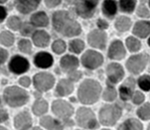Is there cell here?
I'll list each match as a JSON object with an SVG mask.
<instances>
[{
  "mask_svg": "<svg viewBox=\"0 0 150 130\" xmlns=\"http://www.w3.org/2000/svg\"><path fill=\"white\" fill-rule=\"evenodd\" d=\"M53 27L65 37H75L82 32L80 23L67 11H57L53 14Z\"/></svg>",
  "mask_w": 150,
  "mask_h": 130,
  "instance_id": "1",
  "label": "cell"
},
{
  "mask_svg": "<svg viewBox=\"0 0 150 130\" xmlns=\"http://www.w3.org/2000/svg\"><path fill=\"white\" fill-rule=\"evenodd\" d=\"M101 93L100 85L96 81L86 80L81 83L78 98L83 104H93L98 100Z\"/></svg>",
  "mask_w": 150,
  "mask_h": 130,
  "instance_id": "2",
  "label": "cell"
},
{
  "mask_svg": "<svg viewBox=\"0 0 150 130\" xmlns=\"http://www.w3.org/2000/svg\"><path fill=\"white\" fill-rule=\"evenodd\" d=\"M4 102L12 108H19L29 101V94L22 88L16 85L7 86L3 91Z\"/></svg>",
  "mask_w": 150,
  "mask_h": 130,
  "instance_id": "3",
  "label": "cell"
},
{
  "mask_svg": "<svg viewBox=\"0 0 150 130\" xmlns=\"http://www.w3.org/2000/svg\"><path fill=\"white\" fill-rule=\"evenodd\" d=\"M122 114V109L117 104H108L100 109L98 118L101 124L105 126H113Z\"/></svg>",
  "mask_w": 150,
  "mask_h": 130,
  "instance_id": "4",
  "label": "cell"
},
{
  "mask_svg": "<svg viewBox=\"0 0 150 130\" xmlns=\"http://www.w3.org/2000/svg\"><path fill=\"white\" fill-rule=\"evenodd\" d=\"M76 122L83 129H93L96 126V118L93 110L88 107H80L76 112Z\"/></svg>",
  "mask_w": 150,
  "mask_h": 130,
  "instance_id": "5",
  "label": "cell"
},
{
  "mask_svg": "<svg viewBox=\"0 0 150 130\" xmlns=\"http://www.w3.org/2000/svg\"><path fill=\"white\" fill-rule=\"evenodd\" d=\"M52 111L54 115L62 121H68L74 114L72 104L63 99H56L52 103Z\"/></svg>",
  "mask_w": 150,
  "mask_h": 130,
  "instance_id": "6",
  "label": "cell"
},
{
  "mask_svg": "<svg viewBox=\"0 0 150 130\" xmlns=\"http://www.w3.org/2000/svg\"><path fill=\"white\" fill-rule=\"evenodd\" d=\"M98 0H76L75 9L79 16L88 19L95 14Z\"/></svg>",
  "mask_w": 150,
  "mask_h": 130,
  "instance_id": "7",
  "label": "cell"
},
{
  "mask_svg": "<svg viewBox=\"0 0 150 130\" xmlns=\"http://www.w3.org/2000/svg\"><path fill=\"white\" fill-rule=\"evenodd\" d=\"M55 78L50 73H38L33 78V85L38 91L45 93L54 86Z\"/></svg>",
  "mask_w": 150,
  "mask_h": 130,
  "instance_id": "8",
  "label": "cell"
},
{
  "mask_svg": "<svg viewBox=\"0 0 150 130\" xmlns=\"http://www.w3.org/2000/svg\"><path fill=\"white\" fill-rule=\"evenodd\" d=\"M103 63V57L98 52L93 50L86 51L82 57L83 66L88 70H96Z\"/></svg>",
  "mask_w": 150,
  "mask_h": 130,
  "instance_id": "9",
  "label": "cell"
},
{
  "mask_svg": "<svg viewBox=\"0 0 150 130\" xmlns=\"http://www.w3.org/2000/svg\"><path fill=\"white\" fill-rule=\"evenodd\" d=\"M8 69L14 75H22L28 72V70L30 69L29 61L22 56H13L8 64Z\"/></svg>",
  "mask_w": 150,
  "mask_h": 130,
  "instance_id": "10",
  "label": "cell"
},
{
  "mask_svg": "<svg viewBox=\"0 0 150 130\" xmlns=\"http://www.w3.org/2000/svg\"><path fill=\"white\" fill-rule=\"evenodd\" d=\"M147 56L145 54H139L132 56L126 63V68L132 73H139L145 69L147 65Z\"/></svg>",
  "mask_w": 150,
  "mask_h": 130,
  "instance_id": "11",
  "label": "cell"
},
{
  "mask_svg": "<svg viewBox=\"0 0 150 130\" xmlns=\"http://www.w3.org/2000/svg\"><path fill=\"white\" fill-rule=\"evenodd\" d=\"M33 125V118L29 111L18 112L13 118V126L16 130H30Z\"/></svg>",
  "mask_w": 150,
  "mask_h": 130,
  "instance_id": "12",
  "label": "cell"
},
{
  "mask_svg": "<svg viewBox=\"0 0 150 130\" xmlns=\"http://www.w3.org/2000/svg\"><path fill=\"white\" fill-rule=\"evenodd\" d=\"M106 75H108V81L112 85L119 83L124 76L123 68L119 64L112 63L109 64L108 67L106 68Z\"/></svg>",
  "mask_w": 150,
  "mask_h": 130,
  "instance_id": "13",
  "label": "cell"
},
{
  "mask_svg": "<svg viewBox=\"0 0 150 130\" xmlns=\"http://www.w3.org/2000/svg\"><path fill=\"white\" fill-rule=\"evenodd\" d=\"M88 42L91 47L96 49H105L106 45V35L101 30H93L88 36Z\"/></svg>",
  "mask_w": 150,
  "mask_h": 130,
  "instance_id": "14",
  "label": "cell"
},
{
  "mask_svg": "<svg viewBox=\"0 0 150 130\" xmlns=\"http://www.w3.org/2000/svg\"><path fill=\"white\" fill-rule=\"evenodd\" d=\"M40 125L47 130H64V121L50 115H44L40 119Z\"/></svg>",
  "mask_w": 150,
  "mask_h": 130,
  "instance_id": "15",
  "label": "cell"
},
{
  "mask_svg": "<svg viewBox=\"0 0 150 130\" xmlns=\"http://www.w3.org/2000/svg\"><path fill=\"white\" fill-rule=\"evenodd\" d=\"M41 0H15V7L22 14H29L39 6Z\"/></svg>",
  "mask_w": 150,
  "mask_h": 130,
  "instance_id": "16",
  "label": "cell"
},
{
  "mask_svg": "<svg viewBox=\"0 0 150 130\" xmlns=\"http://www.w3.org/2000/svg\"><path fill=\"white\" fill-rule=\"evenodd\" d=\"M34 64L37 68L49 69L54 64V58L47 52H39L34 57Z\"/></svg>",
  "mask_w": 150,
  "mask_h": 130,
  "instance_id": "17",
  "label": "cell"
},
{
  "mask_svg": "<svg viewBox=\"0 0 150 130\" xmlns=\"http://www.w3.org/2000/svg\"><path fill=\"white\" fill-rule=\"evenodd\" d=\"M125 56V49L120 41H114L109 46L108 57L112 60H121Z\"/></svg>",
  "mask_w": 150,
  "mask_h": 130,
  "instance_id": "18",
  "label": "cell"
},
{
  "mask_svg": "<svg viewBox=\"0 0 150 130\" xmlns=\"http://www.w3.org/2000/svg\"><path fill=\"white\" fill-rule=\"evenodd\" d=\"M74 91V85L73 81H71L70 80H61L58 83L57 86H56L55 93L57 96L63 98V96H67L69 94H71Z\"/></svg>",
  "mask_w": 150,
  "mask_h": 130,
  "instance_id": "19",
  "label": "cell"
},
{
  "mask_svg": "<svg viewBox=\"0 0 150 130\" xmlns=\"http://www.w3.org/2000/svg\"><path fill=\"white\" fill-rule=\"evenodd\" d=\"M60 66L64 72L70 73L72 71L77 70L79 67V60L75 56L72 55H66L60 61Z\"/></svg>",
  "mask_w": 150,
  "mask_h": 130,
  "instance_id": "20",
  "label": "cell"
},
{
  "mask_svg": "<svg viewBox=\"0 0 150 130\" xmlns=\"http://www.w3.org/2000/svg\"><path fill=\"white\" fill-rule=\"evenodd\" d=\"M32 41L35 46L39 48H45L50 43V36L46 31L38 30L32 34Z\"/></svg>",
  "mask_w": 150,
  "mask_h": 130,
  "instance_id": "21",
  "label": "cell"
},
{
  "mask_svg": "<svg viewBox=\"0 0 150 130\" xmlns=\"http://www.w3.org/2000/svg\"><path fill=\"white\" fill-rule=\"evenodd\" d=\"M134 90V81L129 78L119 88V96L122 100H128L132 98Z\"/></svg>",
  "mask_w": 150,
  "mask_h": 130,
  "instance_id": "22",
  "label": "cell"
},
{
  "mask_svg": "<svg viewBox=\"0 0 150 130\" xmlns=\"http://www.w3.org/2000/svg\"><path fill=\"white\" fill-rule=\"evenodd\" d=\"M133 34L139 38H146L150 34V21H138L133 27Z\"/></svg>",
  "mask_w": 150,
  "mask_h": 130,
  "instance_id": "23",
  "label": "cell"
},
{
  "mask_svg": "<svg viewBox=\"0 0 150 130\" xmlns=\"http://www.w3.org/2000/svg\"><path fill=\"white\" fill-rule=\"evenodd\" d=\"M49 105L48 102L43 98H38L32 105V112L36 116H44L47 113Z\"/></svg>",
  "mask_w": 150,
  "mask_h": 130,
  "instance_id": "24",
  "label": "cell"
},
{
  "mask_svg": "<svg viewBox=\"0 0 150 130\" xmlns=\"http://www.w3.org/2000/svg\"><path fill=\"white\" fill-rule=\"evenodd\" d=\"M31 24L35 27H46L49 24V18L45 12H37L31 17Z\"/></svg>",
  "mask_w": 150,
  "mask_h": 130,
  "instance_id": "25",
  "label": "cell"
},
{
  "mask_svg": "<svg viewBox=\"0 0 150 130\" xmlns=\"http://www.w3.org/2000/svg\"><path fill=\"white\" fill-rule=\"evenodd\" d=\"M103 12L108 18H112L117 12V5L114 0H105L103 4Z\"/></svg>",
  "mask_w": 150,
  "mask_h": 130,
  "instance_id": "26",
  "label": "cell"
},
{
  "mask_svg": "<svg viewBox=\"0 0 150 130\" xmlns=\"http://www.w3.org/2000/svg\"><path fill=\"white\" fill-rule=\"evenodd\" d=\"M117 130H143L141 122L135 118H129L118 127Z\"/></svg>",
  "mask_w": 150,
  "mask_h": 130,
  "instance_id": "27",
  "label": "cell"
},
{
  "mask_svg": "<svg viewBox=\"0 0 150 130\" xmlns=\"http://www.w3.org/2000/svg\"><path fill=\"white\" fill-rule=\"evenodd\" d=\"M131 26V21L128 17H125V16H121L117 18L115 22V28L116 30L120 32H125L130 28Z\"/></svg>",
  "mask_w": 150,
  "mask_h": 130,
  "instance_id": "28",
  "label": "cell"
},
{
  "mask_svg": "<svg viewBox=\"0 0 150 130\" xmlns=\"http://www.w3.org/2000/svg\"><path fill=\"white\" fill-rule=\"evenodd\" d=\"M15 37L11 32L3 31L0 34V44L4 47H11L14 44Z\"/></svg>",
  "mask_w": 150,
  "mask_h": 130,
  "instance_id": "29",
  "label": "cell"
},
{
  "mask_svg": "<svg viewBox=\"0 0 150 130\" xmlns=\"http://www.w3.org/2000/svg\"><path fill=\"white\" fill-rule=\"evenodd\" d=\"M69 48H70L71 52H73L74 54H80L85 49V43L80 39L72 40L69 44Z\"/></svg>",
  "mask_w": 150,
  "mask_h": 130,
  "instance_id": "30",
  "label": "cell"
},
{
  "mask_svg": "<svg viewBox=\"0 0 150 130\" xmlns=\"http://www.w3.org/2000/svg\"><path fill=\"white\" fill-rule=\"evenodd\" d=\"M119 5L121 11L125 13H131L135 8L136 0H119Z\"/></svg>",
  "mask_w": 150,
  "mask_h": 130,
  "instance_id": "31",
  "label": "cell"
},
{
  "mask_svg": "<svg viewBox=\"0 0 150 130\" xmlns=\"http://www.w3.org/2000/svg\"><path fill=\"white\" fill-rule=\"evenodd\" d=\"M137 115L142 120H149L150 119V103H145L141 105L137 110Z\"/></svg>",
  "mask_w": 150,
  "mask_h": 130,
  "instance_id": "32",
  "label": "cell"
},
{
  "mask_svg": "<svg viewBox=\"0 0 150 130\" xmlns=\"http://www.w3.org/2000/svg\"><path fill=\"white\" fill-rule=\"evenodd\" d=\"M126 47L130 52H137L138 50H140L141 44L139 42V40H137L134 37H128L126 39Z\"/></svg>",
  "mask_w": 150,
  "mask_h": 130,
  "instance_id": "33",
  "label": "cell"
},
{
  "mask_svg": "<svg viewBox=\"0 0 150 130\" xmlns=\"http://www.w3.org/2000/svg\"><path fill=\"white\" fill-rule=\"evenodd\" d=\"M66 49H67V45H66V43L64 42V41L61 40V39H58V40L54 41V43L52 44L53 52L57 55L63 54V53L66 51Z\"/></svg>",
  "mask_w": 150,
  "mask_h": 130,
  "instance_id": "34",
  "label": "cell"
},
{
  "mask_svg": "<svg viewBox=\"0 0 150 130\" xmlns=\"http://www.w3.org/2000/svg\"><path fill=\"white\" fill-rule=\"evenodd\" d=\"M18 49L23 54H30L32 52V43L27 39H21L18 42Z\"/></svg>",
  "mask_w": 150,
  "mask_h": 130,
  "instance_id": "35",
  "label": "cell"
},
{
  "mask_svg": "<svg viewBox=\"0 0 150 130\" xmlns=\"http://www.w3.org/2000/svg\"><path fill=\"white\" fill-rule=\"evenodd\" d=\"M7 26L13 31H18L22 27V22L17 16H11L7 20Z\"/></svg>",
  "mask_w": 150,
  "mask_h": 130,
  "instance_id": "36",
  "label": "cell"
},
{
  "mask_svg": "<svg viewBox=\"0 0 150 130\" xmlns=\"http://www.w3.org/2000/svg\"><path fill=\"white\" fill-rule=\"evenodd\" d=\"M116 95H117V93L113 86H108L103 93V98L105 101H113L116 98Z\"/></svg>",
  "mask_w": 150,
  "mask_h": 130,
  "instance_id": "37",
  "label": "cell"
},
{
  "mask_svg": "<svg viewBox=\"0 0 150 130\" xmlns=\"http://www.w3.org/2000/svg\"><path fill=\"white\" fill-rule=\"evenodd\" d=\"M138 86L141 90L148 91L150 90V76L144 75L138 78Z\"/></svg>",
  "mask_w": 150,
  "mask_h": 130,
  "instance_id": "38",
  "label": "cell"
},
{
  "mask_svg": "<svg viewBox=\"0 0 150 130\" xmlns=\"http://www.w3.org/2000/svg\"><path fill=\"white\" fill-rule=\"evenodd\" d=\"M132 101L135 104H141L144 101V94L141 91H135L132 95Z\"/></svg>",
  "mask_w": 150,
  "mask_h": 130,
  "instance_id": "39",
  "label": "cell"
},
{
  "mask_svg": "<svg viewBox=\"0 0 150 130\" xmlns=\"http://www.w3.org/2000/svg\"><path fill=\"white\" fill-rule=\"evenodd\" d=\"M137 14H138V16L143 17V18H148L150 16L149 10L147 9V7L144 4H141L140 6L138 7V9H137Z\"/></svg>",
  "mask_w": 150,
  "mask_h": 130,
  "instance_id": "40",
  "label": "cell"
},
{
  "mask_svg": "<svg viewBox=\"0 0 150 130\" xmlns=\"http://www.w3.org/2000/svg\"><path fill=\"white\" fill-rule=\"evenodd\" d=\"M82 78V73L80 71H72V72L68 73V78L71 81H78L80 78Z\"/></svg>",
  "mask_w": 150,
  "mask_h": 130,
  "instance_id": "41",
  "label": "cell"
},
{
  "mask_svg": "<svg viewBox=\"0 0 150 130\" xmlns=\"http://www.w3.org/2000/svg\"><path fill=\"white\" fill-rule=\"evenodd\" d=\"M31 83H32L31 78L27 76H21V78H19V85H21L22 88H28V86H30V85H31Z\"/></svg>",
  "mask_w": 150,
  "mask_h": 130,
  "instance_id": "42",
  "label": "cell"
},
{
  "mask_svg": "<svg viewBox=\"0 0 150 130\" xmlns=\"http://www.w3.org/2000/svg\"><path fill=\"white\" fill-rule=\"evenodd\" d=\"M8 52H7V50L3 49V48L0 47V66H2L3 64L6 63L7 59H8Z\"/></svg>",
  "mask_w": 150,
  "mask_h": 130,
  "instance_id": "43",
  "label": "cell"
},
{
  "mask_svg": "<svg viewBox=\"0 0 150 130\" xmlns=\"http://www.w3.org/2000/svg\"><path fill=\"white\" fill-rule=\"evenodd\" d=\"M9 119V113L6 109L0 108V124L5 123Z\"/></svg>",
  "mask_w": 150,
  "mask_h": 130,
  "instance_id": "44",
  "label": "cell"
},
{
  "mask_svg": "<svg viewBox=\"0 0 150 130\" xmlns=\"http://www.w3.org/2000/svg\"><path fill=\"white\" fill-rule=\"evenodd\" d=\"M20 31H21V34L23 36H29L32 33V28L29 24H24V25H22Z\"/></svg>",
  "mask_w": 150,
  "mask_h": 130,
  "instance_id": "45",
  "label": "cell"
},
{
  "mask_svg": "<svg viewBox=\"0 0 150 130\" xmlns=\"http://www.w3.org/2000/svg\"><path fill=\"white\" fill-rule=\"evenodd\" d=\"M61 2H62V0H45V4L47 5L48 7H50V8L58 6Z\"/></svg>",
  "mask_w": 150,
  "mask_h": 130,
  "instance_id": "46",
  "label": "cell"
},
{
  "mask_svg": "<svg viewBox=\"0 0 150 130\" xmlns=\"http://www.w3.org/2000/svg\"><path fill=\"white\" fill-rule=\"evenodd\" d=\"M6 15H7L6 9L3 6H0V23L4 21V19L6 18Z\"/></svg>",
  "mask_w": 150,
  "mask_h": 130,
  "instance_id": "47",
  "label": "cell"
},
{
  "mask_svg": "<svg viewBox=\"0 0 150 130\" xmlns=\"http://www.w3.org/2000/svg\"><path fill=\"white\" fill-rule=\"evenodd\" d=\"M98 26L100 28L101 30H103V29H106V28H108V23H106L105 20H103V19H100L98 21Z\"/></svg>",
  "mask_w": 150,
  "mask_h": 130,
  "instance_id": "48",
  "label": "cell"
},
{
  "mask_svg": "<svg viewBox=\"0 0 150 130\" xmlns=\"http://www.w3.org/2000/svg\"><path fill=\"white\" fill-rule=\"evenodd\" d=\"M31 130H44V129H42L41 127H34V128H32Z\"/></svg>",
  "mask_w": 150,
  "mask_h": 130,
  "instance_id": "49",
  "label": "cell"
},
{
  "mask_svg": "<svg viewBox=\"0 0 150 130\" xmlns=\"http://www.w3.org/2000/svg\"><path fill=\"white\" fill-rule=\"evenodd\" d=\"M0 130H8L6 128V127H4V126H2L1 124H0Z\"/></svg>",
  "mask_w": 150,
  "mask_h": 130,
  "instance_id": "50",
  "label": "cell"
},
{
  "mask_svg": "<svg viewBox=\"0 0 150 130\" xmlns=\"http://www.w3.org/2000/svg\"><path fill=\"white\" fill-rule=\"evenodd\" d=\"M68 3H73V2H76V0H67Z\"/></svg>",
  "mask_w": 150,
  "mask_h": 130,
  "instance_id": "51",
  "label": "cell"
},
{
  "mask_svg": "<svg viewBox=\"0 0 150 130\" xmlns=\"http://www.w3.org/2000/svg\"><path fill=\"white\" fill-rule=\"evenodd\" d=\"M6 1H8V0H0V3H5Z\"/></svg>",
  "mask_w": 150,
  "mask_h": 130,
  "instance_id": "52",
  "label": "cell"
},
{
  "mask_svg": "<svg viewBox=\"0 0 150 130\" xmlns=\"http://www.w3.org/2000/svg\"><path fill=\"white\" fill-rule=\"evenodd\" d=\"M1 104H2V99H1V98H0V106H1Z\"/></svg>",
  "mask_w": 150,
  "mask_h": 130,
  "instance_id": "53",
  "label": "cell"
},
{
  "mask_svg": "<svg viewBox=\"0 0 150 130\" xmlns=\"http://www.w3.org/2000/svg\"><path fill=\"white\" fill-rule=\"evenodd\" d=\"M148 45H149V47H150V38H149V40H148Z\"/></svg>",
  "mask_w": 150,
  "mask_h": 130,
  "instance_id": "54",
  "label": "cell"
},
{
  "mask_svg": "<svg viewBox=\"0 0 150 130\" xmlns=\"http://www.w3.org/2000/svg\"><path fill=\"white\" fill-rule=\"evenodd\" d=\"M101 130H110V129H108V128H103V129H101Z\"/></svg>",
  "mask_w": 150,
  "mask_h": 130,
  "instance_id": "55",
  "label": "cell"
},
{
  "mask_svg": "<svg viewBox=\"0 0 150 130\" xmlns=\"http://www.w3.org/2000/svg\"><path fill=\"white\" fill-rule=\"evenodd\" d=\"M147 130H150V124L148 125V128H147Z\"/></svg>",
  "mask_w": 150,
  "mask_h": 130,
  "instance_id": "56",
  "label": "cell"
},
{
  "mask_svg": "<svg viewBox=\"0 0 150 130\" xmlns=\"http://www.w3.org/2000/svg\"><path fill=\"white\" fill-rule=\"evenodd\" d=\"M149 6H150V0H149Z\"/></svg>",
  "mask_w": 150,
  "mask_h": 130,
  "instance_id": "57",
  "label": "cell"
},
{
  "mask_svg": "<svg viewBox=\"0 0 150 130\" xmlns=\"http://www.w3.org/2000/svg\"><path fill=\"white\" fill-rule=\"evenodd\" d=\"M77 130H82V129H77Z\"/></svg>",
  "mask_w": 150,
  "mask_h": 130,
  "instance_id": "58",
  "label": "cell"
}]
</instances>
